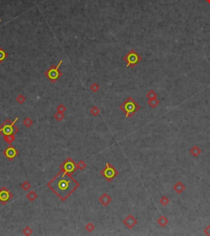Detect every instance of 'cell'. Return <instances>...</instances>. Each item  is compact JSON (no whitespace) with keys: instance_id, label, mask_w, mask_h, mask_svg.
Masks as SVG:
<instances>
[{"instance_id":"obj_1","label":"cell","mask_w":210,"mask_h":236,"mask_svg":"<svg viewBox=\"0 0 210 236\" xmlns=\"http://www.w3.org/2000/svg\"><path fill=\"white\" fill-rule=\"evenodd\" d=\"M47 186L60 198V200L66 201L71 194L77 189L80 184L71 175L63 174L60 170L48 182Z\"/></svg>"},{"instance_id":"obj_2","label":"cell","mask_w":210,"mask_h":236,"mask_svg":"<svg viewBox=\"0 0 210 236\" xmlns=\"http://www.w3.org/2000/svg\"><path fill=\"white\" fill-rule=\"evenodd\" d=\"M120 109L127 118H131L134 114L137 113L140 109V105L136 102L132 97L129 96L126 101L120 105Z\"/></svg>"},{"instance_id":"obj_3","label":"cell","mask_w":210,"mask_h":236,"mask_svg":"<svg viewBox=\"0 0 210 236\" xmlns=\"http://www.w3.org/2000/svg\"><path fill=\"white\" fill-rule=\"evenodd\" d=\"M62 60L59 61L58 64L57 65L52 64L50 66V68L48 70L44 73V76L52 83H55L57 82V80L62 76V73L59 70V68L62 65Z\"/></svg>"},{"instance_id":"obj_4","label":"cell","mask_w":210,"mask_h":236,"mask_svg":"<svg viewBox=\"0 0 210 236\" xmlns=\"http://www.w3.org/2000/svg\"><path fill=\"white\" fill-rule=\"evenodd\" d=\"M123 60L126 62L127 68H135L142 60V58L135 49H131L123 57Z\"/></svg>"},{"instance_id":"obj_5","label":"cell","mask_w":210,"mask_h":236,"mask_svg":"<svg viewBox=\"0 0 210 236\" xmlns=\"http://www.w3.org/2000/svg\"><path fill=\"white\" fill-rule=\"evenodd\" d=\"M119 174V172L117 169L114 168V166L110 164V163H107L104 169H103L100 172V175L104 176L105 179L108 182H112Z\"/></svg>"},{"instance_id":"obj_6","label":"cell","mask_w":210,"mask_h":236,"mask_svg":"<svg viewBox=\"0 0 210 236\" xmlns=\"http://www.w3.org/2000/svg\"><path fill=\"white\" fill-rule=\"evenodd\" d=\"M59 168L63 174H69V175H72L77 170L76 162L71 157H68L63 163H62Z\"/></svg>"},{"instance_id":"obj_7","label":"cell","mask_w":210,"mask_h":236,"mask_svg":"<svg viewBox=\"0 0 210 236\" xmlns=\"http://www.w3.org/2000/svg\"><path fill=\"white\" fill-rule=\"evenodd\" d=\"M13 197V194L6 187H2L0 189V201L3 205H6L8 201Z\"/></svg>"},{"instance_id":"obj_8","label":"cell","mask_w":210,"mask_h":236,"mask_svg":"<svg viewBox=\"0 0 210 236\" xmlns=\"http://www.w3.org/2000/svg\"><path fill=\"white\" fill-rule=\"evenodd\" d=\"M4 155L8 159L9 161H13L17 157V156L18 155V151L13 146L10 145L8 147H7L4 150Z\"/></svg>"},{"instance_id":"obj_9","label":"cell","mask_w":210,"mask_h":236,"mask_svg":"<svg viewBox=\"0 0 210 236\" xmlns=\"http://www.w3.org/2000/svg\"><path fill=\"white\" fill-rule=\"evenodd\" d=\"M137 220L136 219V217H134V216L133 215H128L126 218L123 220V223L127 226L128 229H130V230H131V229H133V228L136 226V225H137Z\"/></svg>"},{"instance_id":"obj_10","label":"cell","mask_w":210,"mask_h":236,"mask_svg":"<svg viewBox=\"0 0 210 236\" xmlns=\"http://www.w3.org/2000/svg\"><path fill=\"white\" fill-rule=\"evenodd\" d=\"M99 203H100L101 205L107 206L108 204L111 203V201H112V197H110L108 193H104V194L99 198Z\"/></svg>"},{"instance_id":"obj_11","label":"cell","mask_w":210,"mask_h":236,"mask_svg":"<svg viewBox=\"0 0 210 236\" xmlns=\"http://www.w3.org/2000/svg\"><path fill=\"white\" fill-rule=\"evenodd\" d=\"M186 185L181 182V181H177L174 185H173V189L177 194H181L182 192L186 190Z\"/></svg>"},{"instance_id":"obj_12","label":"cell","mask_w":210,"mask_h":236,"mask_svg":"<svg viewBox=\"0 0 210 236\" xmlns=\"http://www.w3.org/2000/svg\"><path fill=\"white\" fill-rule=\"evenodd\" d=\"M189 151H190V154L192 156H194V157H198V156L202 153V150L200 149V147L199 146H197V145L193 146L189 150Z\"/></svg>"},{"instance_id":"obj_13","label":"cell","mask_w":210,"mask_h":236,"mask_svg":"<svg viewBox=\"0 0 210 236\" xmlns=\"http://www.w3.org/2000/svg\"><path fill=\"white\" fill-rule=\"evenodd\" d=\"M157 223L161 226V227H166L167 225L169 223V220L165 216H161L158 219Z\"/></svg>"},{"instance_id":"obj_14","label":"cell","mask_w":210,"mask_h":236,"mask_svg":"<svg viewBox=\"0 0 210 236\" xmlns=\"http://www.w3.org/2000/svg\"><path fill=\"white\" fill-rule=\"evenodd\" d=\"M148 105L150 108L152 109H155L156 107L158 106L159 105V101L158 100V98H154V99H149L148 100Z\"/></svg>"},{"instance_id":"obj_15","label":"cell","mask_w":210,"mask_h":236,"mask_svg":"<svg viewBox=\"0 0 210 236\" xmlns=\"http://www.w3.org/2000/svg\"><path fill=\"white\" fill-rule=\"evenodd\" d=\"M26 197L30 201H34L38 197V195L36 194V192L35 191H31V192H28L26 194Z\"/></svg>"},{"instance_id":"obj_16","label":"cell","mask_w":210,"mask_h":236,"mask_svg":"<svg viewBox=\"0 0 210 236\" xmlns=\"http://www.w3.org/2000/svg\"><path fill=\"white\" fill-rule=\"evenodd\" d=\"M4 139L8 144H12L15 140V134H10V135L4 136Z\"/></svg>"},{"instance_id":"obj_17","label":"cell","mask_w":210,"mask_h":236,"mask_svg":"<svg viewBox=\"0 0 210 236\" xmlns=\"http://www.w3.org/2000/svg\"><path fill=\"white\" fill-rule=\"evenodd\" d=\"M8 57V53L5 51L3 48L0 47V63H3Z\"/></svg>"},{"instance_id":"obj_18","label":"cell","mask_w":210,"mask_h":236,"mask_svg":"<svg viewBox=\"0 0 210 236\" xmlns=\"http://www.w3.org/2000/svg\"><path fill=\"white\" fill-rule=\"evenodd\" d=\"M90 114L93 115V116H98L99 114V113H100V109H99V107H97V106H95V105H94V106H92V108L90 109Z\"/></svg>"},{"instance_id":"obj_19","label":"cell","mask_w":210,"mask_h":236,"mask_svg":"<svg viewBox=\"0 0 210 236\" xmlns=\"http://www.w3.org/2000/svg\"><path fill=\"white\" fill-rule=\"evenodd\" d=\"M169 202H170V199L167 197V196H162V197L159 199V203H160L161 205L164 206H166L168 205Z\"/></svg>"},{"instance_id":"obj_20","label":"cell","mask_w":210,"mask_h":236,"mask_svg":"<svg viewBox=\"0 0 210 236\" xmlns=\"http://www.w3.org/2000/svg\"><path fill=\"white\" fill-rule=\"evenodd\" d=\"M146 98L149 100V99H154V98H158V94L153 90H150L149 92H147L146 94Z\"/></svg>"},{"instance_id":"obj_21","label":"cell","mask_w":210,"mask_h":236,"mask_svg":"<svg viewBox=\"0 0 210 236\" xmlns=\"http://www.w3.org/2000/svg\"><path fill=\"white\" fill-rule=\"evenodd\" d=\"M33 123H34L33 120H32L31 118H29V117H26V118L23 120V124H24L25 127L26 128H31V126L33 125Z\"/></svg>"},{"instance_id":"obj_22","label":"cell","mask_w":210,"mask_h":236,"mask_svg":"<svg viewBox=\"0 0 210 236\" xmlns=\"http://www.w3.org/2000/svg\"><path fill=\"white\" fill-rule=\"evenodd\" d=\"M99 88H100V87H99V85L97 82H93L91 85L90 86V89L93 92H94V93L99 92Z\"/></svg>"},{"instance_id":"obj_23","label":"cell","mask_w":210,"mask_h":236,"mask_svg":"<svg viewBox=\"0 0 210 236\" xmlns=\"http://www.w3.org/2000/svg\"><path fill=\"white\" fill-rule=\"evenodd\" d=\"M26 96H23L22 94H19V95L17 96V98H16L17 102H18V104H20V105H22V104L26 101Z\"/></svg>"},{"instance_id":"obj_24","label":"cell","mask_w":210,"mask_h":236,"mask_svg":"<svg viewBox=\"0 0 210 236\" xmlns=\"http://www.w3.org/2000/svg\"><path fill=\"white\" fill-rule=\"evenodd\" d=\"M21 188H22L24 191H28V190H30V188H31V185L28 181H24V182L21 184Z\"/></svg>"},{"instance_id":"obj_25","label":"cell","mask_w":210,"mask_h":236,"mask_svg":"<svg viewBox=\"0 0 210 236\" xmlns=\"http://www.w3.org/2000/svg\"><path fill=\"white\" fill-rule=\"evenodd\" d=\"M85 230H87L88 232H90V233H91L94 229H95V225H94V224L92 223V222H89V223H87L86 225H85Z\"/></svg>"},{"instance_id":"obj_26","label":"cell","mask_w":210,"mask_h":236,"mask_svg":"<svg viewBox=\"0 0 210 236\" xmlns=\"http://www.w3.org/2000/svg\"><path fill=\"white\" fill-rule=\"evenodd\" d=\"M86 163L85 161H80L76 164V168H77V170H83L84 169H85V167H86Z\"/></svg>"},{"instance_id":"obj_27","label":"cell","mask_w":210,"mask_h":236,"mask_svg":"<svg viewBox=\"0 0 210 236\" xmlns=\"http://www.w3.org/2000/svg\"><path fill=\"white\" fill-rule=\"evenodd\" d=\"M65 118V116H64V114H63V113H59V112H57L56 114H54V118L57 120V121H58V122H60V121H62L63 118Z\"/></svg>"},{"instance_id":"obj_28","label":"cell","mask_w":210,"mask_h":236,"mask_svg":"<svg viewBox=\"0 0 210 236\" xmlns=\"http://www.w3.org/2000/svg\"><path fill=\"white\" fill-rule=\"evenodd\" d=\"M22 233H23V234H24L25 235L29 236V235H32V233H33V231H32L31 228H30L29 226H26V227H25L24 229H23V230H22Z\"/></svg>"},{"instance_id":"obj_29","label":"cell","mask_w":210,"mask_h":236,"mask_svg":"<svg viewBox=\"0 0 210 236\" xmlns=\"http://www.w3.org/2000/svg\"><path fill=\"white\" fill-rule=\"evenodd\" d=\"M56 109H57V112H59V113H64V112H66V106L63 104H60L59 105H57Z\"/></svg>"},{"instance_id":"obj_30","label":"cell","mask_w":210,"mask_h":236,"mask_svg":"<svg viewBox=\"0 0 210 236\" xmlns=\"http://www.w3.org/2000/svg\"><path fill=\"white\" fill-rule=\"evenodd\" d=\"M204 234H205L206 235L210 236V224L205 228V229H204Z\"/></svg>"},{"instance_id":"obj_31","label":"cell","mask_w":210,"mask_h":236,"mask_svg":"<svg viewBox=\"0 0 210 236\" xmlns=\"http://www.w3.org/2000/svg\"><path fill=\"white\" fill-rule=\"evenodd\" d=\"M205 1L209 4H210V0H205Z\"/></svg>"},{"instance_id":"obj_32","label":"cell","mask_w":210,"mask_h":236,"mask_svg":"<svg viewBox=\"0 0 210 236\" xmlns=\"http://www.w3.org/2000/svg\"><path fill=\"white\" fill-rule=\"evenodd\" d=\"M2 22V19H0V22Z\"/></svg>"}]
</instances>
